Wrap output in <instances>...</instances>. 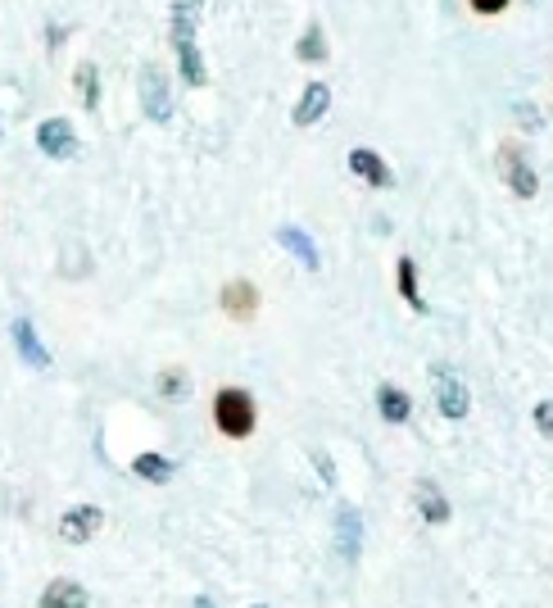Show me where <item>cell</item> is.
I'll return each mask as SVG.
<instances>
[{
  "mask_svg": "<svg viewBox=\"0 0 553 608\" xmlns=\"http://www.w3.org/2000/svg\"><path fill=\"white\" fill-rule=\"evenodd\" d=\"M200 10H204V0H177L173 14H168V37H173L177 69H181V82H187V86H204V82H209L204 59H200V46H196Z\"/></svg>",
  "mask_w": 553,
  "mask_h": 608,
  "instance_id": "6da1fadb",
  "label": "cell"
},
{
  "mask_svg": "<svg viewBox=\"0 0 553 608\" xmlns=\"http://www.w3.org/2000/svg\"><path fill=\"white\" fill-rule=\"evenodd\" d=\"M213 428H219L227 441L255 436V428H259L255 395H250V390H240V386H223L219 395H213Z\"/></svg>",
  "mask_w": 553,
  "mask_h": 608,
  "instance_id": "7a4b0ae2",
  "label": "cell"
},
{
  "mask_svg": "<svg viewBox=\"0 0 553 608\" xmlns=\"http://www.w3.org/2000/svg\"><path fill=\"white\" fill-rule=\"evenodd\" d=\"M432 382H436V405H440V413H445L449 422H463L468 409H472V395H468L463 377H458L454 369H445V363H436V369H432Z\"/></svg>",
  "mask_w": 553,
  "mask_h": 608,
  "instance_id": "3957f363",
  "label": "cell"
},
{
  "mask_svg": "<svg viewBox=\"0 0 553 608\" xmlns=\"http://www.w3.org/2000/svg\"><path fill=\"white\" fill-rule=\"evenodd\" d=\"M141 105L155 124H168L173 118V96H168V73L160 65H145L141 69Z\"/></svg>",
  "mask_w": 553,
  "mask_h": 608,
  "instance_id": "277c9868",
  "label": "cell"
},
{
  "mask_svg": "<svg viewBox=\"0 0 553 608\" xmlns=\"http://www.w3.org/2000/svg\"><path fill=\"white\" fill-rule=\"evenodd\" d=\"M499 173H504V182L513 187V196H521V200H531V196L540 191V177H536L531 160L521 155L517 145H504V150H499Z\"/></svg>",
  "mask_w": 553,
  "mask_h": 608,
  "instance_id": "5b68a950",
  "label": "cell"
},
{
  "mask_svg": "<svg viewBox=\"0 0 553 608\" xmlns=\"http://www.w3.org/2000/svg\"><path fill=\"white\" fill-rule=\"evenodd\" d=\"M37 145L50 160H73L78 155V132H73L69 118H46V124H37Z\"/></svg>",
  "mask_w": 553,
  "mask_h": 608,
  "instance_id": "8992f818",
  "label": "cell"
},
{
  "mask_svg": "<svg viewBox=\"0 0 553 608\" xmlns=\"http://www.w3.org/2000/svg\"><path fill=\"white\" fill-rule=\"evenodd\" d=\"M105 527V513L96 504H78L69 508L64 518H59V536H64L69 545H86V540H96V531Z\"/></svg>",
  "mask_w": 553,
  "mask_h": 608,
  "instance_id": "52a82bcc",
  "label": "cell"
},
{
  "mask_svg": "<svg viewBox=\"0 0 553 608\" xmlns=\"http://www.w3.org/2000/svg\"><path fill=\"white\" fill-rule=\"evenodd\" d=\"M219 304H223V314H227V318L250 323V318L259 314V287H255V282H245V278H232V282L223 287Z\"/></svg>",
  "mask_w": 553,
  "mask_h": 608,
  "instance_id": "ba28073f",
  "label": "cell"
},
{
  "mask_svg": "<svg viewBox=\"0 0 553 608\" xmlns=\"http://www.w3.org/2000/svg\"><path fill=\"white\" fill-rule=\"evenodd\" d=\"M350 173L354 177H363L367 187H377V191H386V187H395V173L386 168V160L377 155V150H367V145H358V150H350Z\"/></svg>",
  "mask_w": 553,
  "mask_h": 608,
  "instance_id": "9c48e42d",
  "label": "cell"
},
{
  "mask_svg": "<svg viewBox=\"0 0 553 608\" xmlns=\"http://www.w3.org/2000/svg\"><path fill=\"white\" fill-rule=\"evenodd\" d=\"M327 109H331V86L314 82V86H304V96H299V105L291 114V124L295 128H314V124H322V118H327Z\"/></svg>",
  "mask_w": 553,
  "mask_h": 608,
  "instance_id": "30bf717a",
  "label": "cell"
},
{
  "mask_svg": "<svg viewBox=\"0 0 553 608\" xmlns=\"http://www.w3.org/2000/svg\"><path fill=\"white\" fill-rule=\"evenodd\" d=\"M276 246L291 250V255H295L304 268H309V272L322 264V255H318V246H314V236H309V232H299V227H291V223H286V227H276Z\"/></svg>",
  "mask_w": 553,
  "mask_h": 608,
  "instance_id": "8fae6325",
  "label": "cell"
},
{
  "mask_svg": "<svg viewBox=\"0 0 553 608\" xmlns=\"http://www.w3.org/2000/svg\"><path fill=\"white\" fill-rule=\"evenodd\" d=\"M377 409H381V418H386V422H395V428H399V422H409V418H413V400H409V390H399L395 382H381V386H377Z\"/></svg>",
  "mask_w": 553,
  "mask_h": 608,
  "instance_id": "7c38bea8",
  "label": "cell"
},
{
  "mask_svg": "<svg viewBox=\"0 0 553 608\" xmlns=\"http://www.w3.org/2000/svg\"><path fill=\"white\" fill-rule=\"evenodd\" d=\"M86 604H91V595L78 582H69V576H59V582H50L42 591V608H86Z\"/></svg>",
  "mask_w": 553,
  "mask_h": 608,
  "instance_id": "4fadbf2b",
  "label": "cell"
},
{
  "mask_svg": "<svg viewBox=\"0 0 553 608\" xmlns=\"http://www.w3.org/2000/svg\"><path fill=\"white\" fill-rule=\"evenodd\" d=\"M417 508H422V518L432 523V527H445L449 523V500H445V491L436 481H422L417 486Z\"/></svg>",
  "mask_w": 553,
  "mask_h": 608,
  "instance_id": "5bb4252c",
  "label": "cell"
},
{
  "mask_svg": "<svg viewBox=\"0 0 553 608\" xmlns=\"http://www.w3.org/2000/svg\"><path fill=\"white\" fill-rule=\"evenodd\" d=\"M132 472L141 481H150V486H168L173 459H164V454H155V449H145V454H137V459H132Z\"/></svg>",
  "mask_w": 553,
  "mask_h": 608,
  "instance_id": "9a60e30c",
  "label": "cell"
},
{
  "mask_svg": "<svg viewBox=\"0 0 553 608\" xmlns=\"http://www.w3.org/2000/svg\"><path fill=\"white\" fill-rule=\"evenodd\" d=\"M14 346H19V354H23L27 363H33V369H46V363H50L46 346L37 341V331H33V323H27V318L14 323Z\"/></svg>",
  "mask_w": 553,
  "mask_h": 608,
  "instance_id": "2e32d148",
  "label": "cell"
},
{
  "mask_svg": "<svg viewBox=\"0 0 553 608\" xmlns=\"http://www.w3.org/2000/svg\"><path fill=\"white\" fill-rule=\"evenodd\" d=\"M336 527H341V559L354 563V559H358V540H363L358 508H341V513H336Z\"/></svg>",
  "mask_w": 553,
  "mask_h": 608,
  "instance_id": "e0dca14e",
  "label": "cell"
},
{
  "mask_svg": "<svg viewBox=\"0 0 553 608\" xmlns=\"http://www.w3.org/2000/svg\"><path fill=\"white\" fill-rule=\"evenodd\" d=\"M395 272H399V295H404V304L417 309V314H426V300H422V287H417V264L404 255L395 264Z\"/></svg>",
  "mask_w": 553,
  "mask_h": 608,
  "instance_id": "ac0fdd59",
  "label": "cell"
},
{
  "mask_svg": "<svg viewBox=\"0 0 553 608\" xmlns=\"http://www.w3.org/2000/svg\"><path fill=\"white\" fill-rule=\"evenodd\" d=\"M295 55L304 59V65H318V59H327V37H322V23H309V27H304V37H299Z\"/></svg>",
  "mask_w": 553,
  "mask_h": 608,
  "instance_id": "d6986e66",
  "label": "cell"
},
{
  "mask_svg": "<svg viewBox=\"0 0 553 608\" xmlns=\"http://www.w3.org/2000/svg\"><path fill=\"white\" fill-rule=\"evenodd\" d=\"M78 91H82V109H96L101 105V73L91 59H82L78 65Z\"/></svg>",
  "mask_w": 553,
  "mask_h": 608,
  "instance_id": "ffe728a7",
  "label": "cell"
},
{
  "mask_svg": "<svg viewBox=\"0 0 553 608\" xmlns=\"http://www.w3.org/2000/svg\"><path fill=\"white\" fill-rule=\"evenodd\" d=\"M187 377H181L177 369L173 373H160V395H168V400H187Z\"/></svg>",
  "mask_w": 553,
  "mask_h": 608,
  "instance_id": "44dd1931",
  "label": "cell"
},
{
  "mask_svg": "<svg viewBox=\"0 0 553 608\" xmlns=\"http://www.w3.org/2000/svg\"><path fill=\"white\" fill-rule=\"evenodd\" d=\"M536 428H540V436L553 441V400H540L536 405Z\"/></svg>",
  "mask_w": 553,
  "mask_h": 608,
  "instance_id": "7402d4cb",
  "label": "cell"
},
{
  "mask_svg": "<svg viewBox=\"0 0 553 608\" xmlns=\"http://www.w3.org/2000/svg\"><path fill=\"white\" fill-rule=\"evenodd\" d=\"M468 5H472L476 14H504V10H508V0H468Z\"/></svg>",
  "mask_w": 553,
  "mask_h": 608,
  "instance_id": "603a6c76",
  "label": "cell"
},
{
  "mask_svg": "<svg viewBox=\"0 0 553 608\" xmlns=\"http://www.w3.org/2000/svg\"><path fill=\"white\" fill-rule=\"evenodd\" d=\"M196 608H219V604H213V599H196Z\"/></svg>",
  "mask_w": 553,
  "mask_h": 608,
  "instance_id": "cb8c5ba5",
  "label": "cell"
},
{
  "mask_svg": "<svg viewBox=\"0 0 553 608\" xmlns=\"http://www.w3.org/2000/svg\"><path fill=\"white\" fill-rule=\"evenodd\" d=\"M259 608H263V604H259Z\"/></svg>",
  "mask_w": 553,
  "mask_h": 608,
  "instance_id": "d4e9b609",
  "label": "cell"
}]
</instances>
